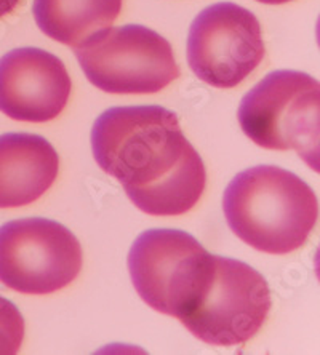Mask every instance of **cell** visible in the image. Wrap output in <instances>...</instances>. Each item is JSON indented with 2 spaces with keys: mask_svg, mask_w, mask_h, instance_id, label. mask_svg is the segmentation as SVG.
Here are the masks:
<instances>
[{
  "mask_svg": "<svg viewBox=\"0 0 320 355\" xmlns=\"http://www.w3.org/2000/svg\"><path fill=\"white\" fill-rule=\"evenodd\" d=\"M92 150L99 168L148 215H185L205 191L202 157L165 107L108 109L93 125Z\"/></svg>",
  "mask_w": 320,
  "mask_h": 355,
  "instance_id": "obj_1",
  "label": "cell"
},
{
  "mask_svg": "<svg viewBox=\"0 0 320 355\" xmlns=\"http://www.w3.org/2000/svg\"><path fill=\"white\" fill-rule=\"evenodd\" d=\"M223 211L230 231L246 245L269 254L301 248L319 216L312 187L274 165L253 166L229 182Z\"/></svg>",
  "mask_w": 320,
  "mask_h": 355,
  "instance_id": "obj_2",
  "label": "cell"
},
{
  "mask_svg": "<svg viewBox=\"0 0 320 355\" xmlns=\"http://www.w3.org/2000/svg\"><path fill=\"white\" fill-rule=\"evenodd\" d=\"M239 123L264 149H295L319 171L320 87L300 71H276L251 88L239 106Z\"/></svg>",
  "mask_w": 320,
  "mask_h": 355,
  "instance_id": "obj_3",
  "label": "cell"
},
{
  "mask_svg": "<svg viewBox=\"0 0 320 355\" xmlns=\"http://www.w3.org/2000/svg\"><path fill=\"white\" fill-rule=\"evenodd\" d=\"M74 53L90 83L115 95L157 93L180 77L169 40L141 24L99 31Z\"/></svg>",
  "mask_w": 320,
  "mask_h": 355,
  "instance_id": "obj_4",
  "label": "cell"
},
{
  "mask_svg": "<svg viewBox=\"0 0 320 355\" xmlns=\"http://www.w3.org/2000/svg\"><path fill=\"white\" fill-rule=\"evenodd\" d=\"M212 257L185 231L149 229L136 237L127 263L141 300L180 320L205 288Z\"/></svg>",
  "mask_w": 320,
  "mask_h": 355,
  "instance_id": "obj_5",
  "label": "cell"
},
{
  "mask_svg": "<svg viewBox=\"0 0 320 355\" xmlns=\"http://www.w3.org/2000/svg\"><path fill=\"white\" fill-rule=\"evenodd\" d=\"M271 306L269 285L258 270L213 254L205 288L180 322L212 346H239L260 331Z\"/></svg>",
  "mask_w": 320,
  "mask_h": 355,
  "instance_id": "obj_6",
  "label": "cell"
},
{
  "mask_svg": "<svg viewBox=\"0 0 320 355\" xmlns=\"http://www.w3.org/2000/svg\"><path fill=\"white\" fill-rule=\"evenodd\" d=\"M82 247L62 224L45 218L0 226V282L24 295H50L77 279Z\"/></svg>",
  "mask_w": 320,
  "mask_h": 355,
  "instance_id": "obj_7",
  "label": "cell"
},
{
  "mask_svg": "<svg viewBox=\"0 0 320 355\" xmlns=\"http://www.w3.org/2000/svg\"><path fill=\"white\" fill-rule=\"evenodd\" d=\"M264 58L258 18L233 2L210 5L192 21L187 62L194 74L214 88L242 83Z\"/></svg>",
  "mask_w": 320,
  "mask_h": 355,
  "instance_id": "obj_8",
  "label": "cell"
},
{
  "mask_svg": "<svg viewBox=\"0 0 320 355\" xmlns=\"http://www.w3.org/2000/svg\"><path fill=\"white\" fill-rule=\"evenodd\" d=\"M65 62L34 46L0 58V112L21 122H49L60 116L71 96Z\"/></svg>",
  "mask_w": 320,
  "mask_h": 355,
  "instance_id": "obj_9",
  "label": "cell"
},
{
  "mask_svg": "<svg viewBox=\"0 0 320 355\" xmlns=\"http://www.w3.org/2000/svg\"><path fill=\"white\" fill-rule=\"evenodd\" d=\"M60 157L39 135H0V208L29 205L53 184Z\"/></svg>",
  "mask_w": 320,
  "mask_h": 355,
  "instance_id": "obj_10",
  "label": "cell"
},
{
  "mask_svg": "<svg viewBox=\"0 0 320 355\" xmlns=\"http://www.w3.org/2000/svg\"><path fill=\"white\" fill-rule=\"evenodd\" d=\"M124 0H34L33 15L42 33L67 46L81 45L111 28Z\"/></svg>",
  "mask_w": 320,
  "mask_h": 355,
  "instance_id": "obj_11",
  "label": "cell"
},
{
  "mask_svg": "<svg viewBox=\"0 0 320 355\" xmlns=\"http://www.w3.org/2000/svg\"><path fill=\"white\" fill-rule=\"evenodd\" d=\"M24 339V318L12 301L0 296V355H13Z\"/></svg>",
  "mask_w": 320,
  "mask_h": 355,
  "instance_id": "obj_12",
  "label": "cell"
},
{
  "mask_svg": "<svg viewBox=\"0 0 320 355\" xmlns=\"http://www.w3.org/2000/svg\"><path fill=\"white\" fill-rule=\"evenodd\" d=\"M19 3V0H0V18L5 17V15L12 13L17 5Z\"/></svg>",
  "mask_w": 320,
  "mask_h": 355,
  "instance_id": "obj_13",
  "label": "cell"
}]
</instances>
